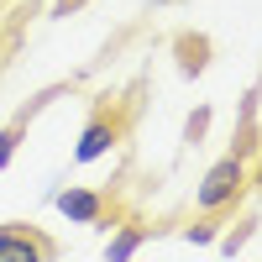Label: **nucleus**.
<instances>
[{"label":"nucleus","instance_id":"obj_4","mask_svg":"<svg viewBox=\"0 0 262 262\" xmlns=\"http://www.w3.org/2000/svg\"><path fill=\"white\" fill-rule=\"evenodd\" d=\"M58 210L74 215V221H84V226H100V221H111V215H116L111 194H90V189H63V194H58Z\"/></svg>","mask_w":262,"mask_h":262},{"label":"nucleus","instance_id":"obj_1","mask_svg":"<svg viewBox=\"0 0 262 262\" xmlns=\"http://www.w3.org/2000/svg\"><path fill=\"white\" fill-rule=\"evenodd\" d=\"M137 95H142V79L126 95H100L95 100V116H90V126H84V137L74 147V163H95V158H105L111 147H121L131 137V126H137Z\"/></svg>","mask_w":262,"mask_h":262},{"label":"nucleus","instance_id":"obj_2","mask_svg":"<svg viewBox=\"0 0 262 262\" xmlns=\"http://www.w3.org/2000/svg\"><path fill=\"white\" fill-rule=\"evenodd\" d=\"M247 179H252V168H247V147H242V152H226V158L205 173V184H200V194H194V205H200L205 215H221V210H231L236 200H242Z\"/></svg>","mask_w":262,"mask_h":262},{"label":"nucleus","instance_id":"obj_6","mask_svg":"<svg viewBox=\"0 0 262 262\" xmlns=\"http://www.w3.org/2000/svg\"><path fill=\"white\" fill-rule=\"evenodd\" d=\"M21 137H27V116H16L11 126H0V168H6V163L16 158V147H21Z\"/></svg>","mask_w":262,"mask_h":262},{"label":"nucleus","instance_id":"obj_5","mask_svg":"<svg viewBox=\"0 0 262 262\" xmlns=\"http://www.w3.org/2000/svg\"><path fill=\"white\" fill-rule=\"evenodd\" d=\"M137 247H142V221H126V226H121V236L105 247V257H131Z\"/></svg>","mask_w":262,"mask_h":262},{"label":"nucleus","instance_id":"obj_3","mask_svg":"<svg viewBox=\"0 0 262 262\" xmlns=\"http://www.w3.org/2000/svg\"><path fill=\"white\" fill-rule=\"evenodd\" d=\"M0 257L53 262V257H58V242H53V236H42L37 226H27V221H6V226H0Z\"/></svg>","mask_w":262,"mask_h":262}]
</instances>
